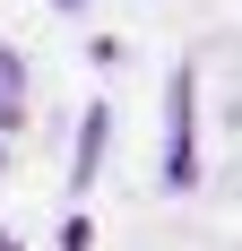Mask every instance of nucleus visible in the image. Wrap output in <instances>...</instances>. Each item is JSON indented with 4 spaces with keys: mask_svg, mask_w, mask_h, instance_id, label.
<instances>
[{
    "mask_svg": "<svg viewBox=\"0 0 242 251\" xmlns=\"http://www.w3.org/2000/svg\"><path fill=\"white\" fill-rule=\"evenodd\" d=\"M199 182V104H191V70H173V122H165V191Z\"/></svg>",
    "mask_w": 242,
    "mask_h": 251,
    "instance_id": "obj_1",
    "label": "nucleus"
},
{
    "mask_svg": "<svg viewBox=\"0 0 242 251\" xmlns=\"http://www.w3.org/2000/svg\"><path fill=\"white\" fill-rule=\"evenodd\" d=\"M96 165H104V113H87V130H78V191H87V182H96Z\"/></svg>",
    "mask_w": 242,
    "mask_h": 251,
    "instance_id": "obj_2",
    "label": "nucleus"
},
{
    "mask_svg": "<svg viewBox=\"0 0 242 251\" xmlns=\"http://www.w3.org/2000/svg\"><path fill=\"white\" fill-rule=\"evenodd\" d=\"M0 165H9V148H0Z\"/></svg>",
    "mask_w": 242,
    "mask_h": 251,
    "instance_id": "obj_3",
    "label": "nucleus"
}]
</instances>
